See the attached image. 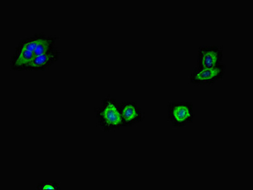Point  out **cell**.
<instances>
[{
    "label": "cell",
    "mask_w": 253,
    "mask_h": 190,
    "mask_svg": "<svg viewBox=\"0 0 253 190\" xmlns=\"http://www.w3.org/2000/svg\"><path fill=\"white\" fill-rule=\"evenodd\" d=\"M59 40L57 36H47L44 35L38 42L34 51L35 57L44 54L48 51L56 48V42Z\"/></svg>",
    "instance_id": "ba28073f"
},
{
    "label": "cell",
    "mask_w": 253,
    "mask_h": 190,
    "mask_svg": "<svg viewBox=\"0 0 253 190\" xmlns=\"http://www.w3.org/2000/svg\"><path fill=\"white\" fill-rule=\"evenodd\" d=\"M44 34L42 33H36V34L30 36L22 39L19 42L16 48L17 50L20 51H30L34 52L36 46L40 39L43 37Z\"/></svg>",
    "instance_id": "9c48e42d"
},
{
    "label": "cell",
    "mask_w": 253,
    "mask_h": 190,
    "mask_svg": "<svg viewBox=\"0 0 253 190\" xmlns=\"http://www.w3.org/2000/svg\"><path fill=\"white\" fill-rule=\"evenodd\" d=\"M60 51L57 48L52 49L44 54L36 56L24 71H42L55 63L59 59Z\"/></svg>",
    "instance_id": "5b68a950"
},
{
    "label": "cell",
    "mask_w": 253,
    "mask_h": 190,
    "mask_svg": "<svg viewBox=\"0 0 253 190\" xmlns=\"http://www.w3.org/2000/svg\"><path fill=\"white\" fill-rule=\"evenodd\" d=\"M223 50L218 46H203L199 48L197 67L212 68L222 64Z\"/></svg>",
    "instance_id": "277c9868"
},
{
    "label": "cell",
    "mask_w": 253,
    "mask_h": 190,
    "mask_svg": "<svg viewBox=\"0 0 253 190\" xmlns=\"http://www.w3.org/2000/svg\"><path fill=\"white\" fill-rule=\"evenodd\" d=\"M42 190H56L57 189V187H56L54 184H52V183H46V184H44L42 187Z\"/></svg>",
    "instance_id": "30bf717a"
},
{
    "label": "cell",
    "mask_w": 253,
    "mask_h": 190,
    "mask_svg": "<svg viewBox=\"0 0 253 190\" xmlns=\"http://www.w3.org/2000/svg\"><path fill=\"white\" fill-rule=\"evenodd\" d=\"M101 126L107 130L118 129L123 126L120 107L113 98H107L98 114Z\"/></svg>",
    "instance_id": "6da1fadb"
},
{
    "label": "cell",
    "mask_w": 253,
    "mask_h": 190,
    "mask_svg": "<svg viewBox=\"0 0 253 190\" xmlns=\"http://www.w3.org/2000/svg\"><path fill=\"white\" fill-rule=\"evenodd\" d=\"M168 117L173 126H185L193 120V106L190 103L187 102L169 103Z\"/></svg>",
    "instance_id": "3957f363"
},
{
    "label": "cell",
    "mask_w": 253,
    "mask_h": 190,
    "mask_svg": "<svg viewBox=\"0 0 253 190\" xmlns=\"http://www.w3.org/2000/svg\"><path fill=\"white\" fill-rule=\"evenodd\" d=\"M34 58V52L33 51L15 50L11 59V67L14 71H24Z\"/></svg>",
    "instance_id": "52a82bcc"
},
{
    "label": "cell",
    "mask_w": 253,
    "mask_h": 190,
    "mask_svg": "<svg viewBox=\"0 0 253 190\" xmlns=\"http://www.w3.org/2000/svg\"><path fill=\"white\" fill-rule=\"evenodd\" d=\"M120 112L122 115L123 126H131L142 121V111L135 103L123 102L120 107Z\"/></svg>",
    "instance_id": "8992f818"
},
{
    "label": "cell",
    "mask_w": 253,
    "mask_h": 190,
    "mask_svg": "<svg viewBox=\"0 0 253 190\" xmlns=\"http://www.w3.org/2000/svg\"><path fill=\"white\" fill-rule=\"evenodd\" d=\"M225 70V64H221L212 68L196 67L190 74L189 81L194 86H211L222 80Z\"/></svg>",
    "instance_id": "7a4b0ae2"
}]
</instances>
